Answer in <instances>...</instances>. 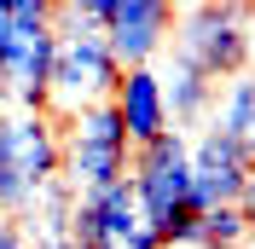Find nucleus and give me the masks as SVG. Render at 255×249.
I'll list each match as a JSON object with an SVG mask.
<instances>
[{
    "mask_svg": "<svg viewBox=\"0 0 255 249\" xmlns=\"http://www.w3.org/2000/svg\"><path fill=\"white\" fill-rule=\"evenodd\" d=\"M52 58H58L52 0H0V105L23 116H47Z\"/></svg>",
    "mask_w": 255,
    "mask_h": 249,
    "instance_id": "obj_1",
    "label": "nucleus"
},
{
    "mask_svg": "<svg viewBox=\"0 0 255 249\" xmlns=\"http://www.w3.org/2000/svg\"><path fill=\"white\" fill-rule=\"evenodd\" d=\"M64 180V127L52 116L0 110V215L29 220V209Z\"/></svg>",
    "mask_w": 255,
    "mask_h": 249,
    "instance_id": "obj_2",
    "label": "nucleus"
},
{
    "mask_svg": "<svg viewBox=\"0 0 255 249\" xmlns=\"http://www.w3.org/2000/svg\"><path fill=\"white\" fill-rule=\"evenodd\" d=\"M128 180H133L139 215H145V226L162 238V249H186L191 220H197L191 215V139L180 127H168L162 139L139 145Z\"/></svg>",
    "mask_w": 255,
    "mask_h": 249,
    "instance_id": "obj_3",
    "label": "nucleus"
},
{
    "mask_svg": "<svg viewBox=\"0 0 255 249\" xmlns=\"http://www.w3.org/2000/svg\"><path fill=\"white\" fill-rule=\"evenodd\" d=\"M250 17L255 6L244 0H203V6H180L174 17V58L203 70L215 87L232 76H244V64L255 52V35H250Z\"/></svg>",
    "mask_w": 255,
    "mask_h": 249,
    "instance_id": "obj_4",
    "label": "nucleus"
},
{
    "mask_svg": "<svg viewBox=\"0 0 255 249\" xmlns=\"http://www.w3.org/2000/svg\"><path fill=\"white\" fill-rule=\"evenodd\" d=\"M122 87V64H116L111 41L99 29H64L58 35V58H52V122H70L93 105H111Z\"/></svg>",
    "mask_w": 255,
    "mask_h": 249,
    "instance_id": "obj_5",
    "label": "nucleus"
},
{
    "mask_svg": "<svg viewBox=\"0 0 255 249\" xmlns=\"http://www.w3.org/2000/svg\"><path fill=\"white\" fill-rule=\"evenodd\" d=\"M128 168H133V139H128L116 105H93L64 122V180L76 186V197L128 180Z\"/></svg>",
    "mask_w": 255,
    "mask_h": 249,
    "instance_id": "obj_6",
    "label": "nucleus"
},
{
    "mask_svg": "<svg viewBox=\"0 0 255 249\" xmlns=\"http://www.w3.org/2000/svg\"><path fill=\"white\" fill-rule=\"evenodd\" d=\"M250 174H255V145L232 139L221 127H203V133L191 139V215L238 209Z\"/></svg>",
    "mask_w": 255,
    "mask_h": 249,
    "instance_id": "obj_7",
    "label": "nucleus"
},
{
    "mask_svg": "<svg viewBox=\"0 0 255 249\" xmlns=\"http://www.w3.org/2000/svg\"><path fill=\"white\" fill-rule=\"evenodd\" d=\"M70 238H76L81 249H162V238L151 232L145 215H139L133 180H116V186H105V191L76 197Z\"/></svg>",
    "mask_w": 255,
    "mask_h": 249,
    "instance_id": "obj_8",
    "label": "nucleus"
},
{
    "mask_svg": "<svg viewBox=\"0 0 255 249\" xmlns=\"http://www.w3.org/2000/svg\"><path fill=\"white\" fill-rule=\"evenodd\" d=\"M174 6L168 0H111V17H105V41H111L116 64L122 70H151L157 52L174 41Z\"/></svg>",
    "mask_w": 255,
    "mask_h": 249,
    "instance_id": "obj_9",
    "label": "nucleus"
},
{
    "mask_svg": "<svg viewBox=\"0 0 255 249\" xmlns=\"http://www.w3.org/2000/svg\"><path fill=\"white\" fill-rule=\"evenodd\" d=\"M111 105H116V116H122L128 139H133V151L168 133V99H162V76H157V64H151V70H122V87H116Z\"/></svg>",
    "mask_w": 255,
    "mask_h": 249,
    "instance_id": "obj_10",
    "label": "nucleus"
},
{
    "mask_svg": "<svg viewBox=\"0 0 255 249\" xmlns=\"http://www.w3.org/2000/svg\"><path fill=\"white\" fill-rule=\"evenodd\" d=\"M162 76V99H168V127H191L203 122V116H215V99H221V87L203 76V70H191V64H168V70H157Z\"/></svg>",
    "mask_w": 255,
    "mask_h": 249,
    "instance_id": "obj_11",
    "label": "nucleus"
},
{
    "mask_svg": "<svg viewBox=\"0 0 255 249\" xmlns=\"http://www.w3.org/2000/svg\"><path fill=\"white\" fill-rule=\"evenodd\" d=\"M209 127H221V133H232V139H250V145H255V76H250V70L232 76V81L221 87Z\"/></svg>",
    "mask_w": 255,
    "mask_h": 249,
    "instance_id": "obj_12",
    "label": "nucleus"
},
{
    "mask_svg": "<svg viewBox=\"0 0 255 249\" xmlns=\"http://www.w3.org/2000/svg\"><path fill=\"white\" fill-rule=\"evenodd\" d=\"M244 244H250V226H244L238 209L197 215L191 220V238H186V249H244Z\"/></svg>",
    "mask_w": 255,
    "mask_h": 249,
    "instance_id": "obj_13",
    "label": "nucleus"
},
{
    "mask_svg": "<svg viewBox=\"0 0 255 249\" xmlns=\"http://www.w3.org/2000/svg\"><path fill=\"white\" fill-rule=\"evenodd\" d=\"M0 249H29V232H23V220L0 215Z\"/></svg>",
    "mask_w": 255,
    "mask_h": 249,
    "instance_id": "obj_14",
    "label": "nucleus"
},
{
    "mask_svg": "<svg viewBox=\"0 0 255 249\" xmlns=\"http://www.w3.org/2000/svg\"><path fill=\"white\" fill-rule=\"evenodd\" d=\"M29 249H81L70 232H47V238H29Z\"/></svg>",
    "mask_w": 255,
    "mask_h": 249,
    "instance_id": "obj_15",
    "label": "nucleus"
},
{
    "mask_svg": "<svg viewBox=\"0 0 255 249\" xmlns=\"http://www.w3.org/2000/svg\"><path fill=\"white\" fill-rule=\"evenodd\" d=\"M238 215H244V226H250V238H255V174H250V186H244V197H238Z\"/></svg>",
    "mask_w": 255,
    "mask_h": 249,
    "instance_id": "obj_16",
    "label": "nucleus"
}]
</instances>
